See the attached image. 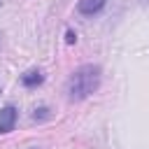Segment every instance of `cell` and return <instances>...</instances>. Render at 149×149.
Listing matches in <instances>:
<instances>
[{
	"label": "cell",
	"mask_w": 149,
	"mask_h": 149,
	"mask_svg": "<svg viewBox=\"0 0 149 149\" xmlns=\"http://www.w3.org/2000/svg\"><path fill=\"white\" fill-rule=\"evenodd\" d=\"M98 86H100V68L93 63H86V65H79L70 74V79L65 84V93H68V100L79 102V100L88 98Z\"/></svg>",
	"instance_id": "obj_1"
},
{
	"label": "cell",
	"mask_w": 149,
	"mask_h": 149,
	"mask_svg": "<svg viewBox=\"0 0 149 149\" xmlns=\"http://www.w3.org/2000/svg\"><path fill=\"white\" fill-rule=\"evenodd\" d=\"M14 123H16V109H14L12 105L2 107V109H0V133L14 130Z\"/></svg>",
	"instance_id": "obj_2"
},
{
	"label": "cell",
	"mask_w": 149,
	"mask_h": 149,
	"mask_svg": "<svg viewBox=\"0 0 149 149\" xmlns=\"http://www.w3.org/2000/svg\"><path fill=\"white\" fill-rule=\"evenodd\" d=\"M105 2H107V0H79V2H77V9H79V14L93 16V14H98V12L105 7Z\"/></svg>",
	"instance_id": "obj_3"
},
{
	"label": "cell",
	"mask_w": 149,
	"mask_h": 149,
	"mask_svg": "<svg viewBox=\"0 0 149 149\" xmlns=\"http://www.w3.org/2000/svg\"><path fill=\"white\" fill-rule=\"evenodd\" d=\"M42 81H44V74H42L40 70H28L26 74H21V84L28 86V88H33V86H37V84H42Z\"/></svg>",
	"instance_id": "obj_4"
},
{
	"label": "cell",
	"mask_w": 149,
	"mask_h": 149,
	"mask_svg": "<svg viewBox=\"0 0 149 149\" xmlns=\"http://www.w3.org/2000/svg\"><path fill=\"white\" fill-rule=\"evenodd\" d=\"M65 40H68V44H72V42H74V40H77V35H74V33H72V30H68V37H65Z\"/></svg>",
	"instance_id": "obj_5"
}]
</instances>
